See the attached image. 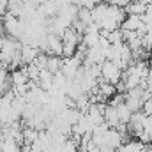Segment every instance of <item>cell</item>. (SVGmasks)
<instances>
[{"mask_svg":"<svg viewBox=\"0 0 152 152\" xmlns=\"http://www.w3.org/2000/svg\"><path fill=\"white\" fill-rule=\"evenodd\" d=\"M39 129H36V127H25L23 129V143H28V145H32L36 140H39Z\"/></svg>","mask_w":152,"mask_h":152,"instance_id":"7","label":"cell"},{"mask_svg":"<svg viewBox=\"0 0 152 152\" xmlns=\"http://www.w3.org/2000/svg\"><path fill=\"white\" fill-rule=\"evenodd\" d=\"M143 113L145 115H152V99H147L145 103H143Z\"/></svg>","mask_w":152,"mask_h":152,"instance_id":"11","label":"cell"},{"mask_svg":"<svg viewBox=\"0 0 152 152\" xmlns=\"http://www.w3.org/2000/svg\"><path fill=\"white\" fill-rule=\"evenodd\" d=\"M126 12L127 14H138V16H143L147 12V4L142 2V0H131V4L126 7Z\"/></svg>","mask_w":152,"mask_h":152,"instance_id":"5","label":"cell"},{"mask_svg":"<svg viewBox=\"0 0 152 152\" xmlns=\"http://www.w3.org/2000/svg\"><path fill=\"white\" fill-rule=\"evenodd\" d=\"M62 152H78V145H76L73 140H67L66 143H64V149Z\"/></svg>","mask_w":152,"mask_h":152,"instance_id":"10","label":"cell"},{"mask_svg":"<svg viewBox=\"0 0 152 152\" xmlns=\"http://www.w3.org/2000/svg\"><path fill=\"white\" fill-rule=\"evenodd\" d=\"M53 73L50 69H41V75H39V85L44 88V90H50L53 87Z\"/></svg>","mask_w":152,"mask_h":152,"instance_id":"6","label":"cell"},{"mask_svg":"<svg viewBox=\"0 0 152 152\" xmlns=\"http://www.w3.org/2000/svg\"><path fill=\"white\" fill-rule=\"evenodd\" d=\"M122 69L112 62V60H104L103 64H101V78L104 80V81H108V83H113L117 85L120 80H122Z\"/></svg>","mask_w":152,"mask_h":152,"instance_id":"1","label":"cell"},{"mask_svg":"<svg viewBox=\"0 0 152 152\" xmlns=\"http://www.w3.org/2000/svg\"><path fill=\"white\" fill-rule=\"evenodd\" d=\"M104 120L108 122L110 127H115V129L122 124V122H120V117H118V110H117V106H112V104L106 106V110H104Z\"/></svg>","mask_w":152,"mask_h":152,"instance_id":"4","label":"cell"},{"mask_svg":"<svg viewBox=\"0 0 152 152\" xmlns=\"http://www.w3.org/2000/svg\"><path fill=\"white\" fill-rule=\"evenodd\" d=\"M78 152H87V151H78Z\"/></svg>","mask_w":152,"mask_h":152,"instance_id":"13","label":"cell"},{"mask_svg":"<svg viewBox=\"0 0 152 152\" xmlns=\"http://www.w3.org/2000/svg\"><path fill=\"white\" fill-rule=\"evenodd\" d=\"M48 57H50L48 53H44V51H41V53L37 55V58L34 60V64L37 66L39 69H46V67H48Z\"/></svg>","mask_w":152,"mask_h":152,"instance_id":"9","label":"cell"},{"mask_svg":"<svg viewBox=\"0 0 152 152\" xmlns=\"http://www.w3.org/2000/svg\"><path fill=\"white\" fill-rule=\"evenodd\" d=\"M145 147V143H142L140 140H134V142H127L124 145H120V149L117 152H142Z\"/></svg>","mask_w":152,"mask_h":152,"instance_id":"8","label":"cell"},{"mask_svg":"<svg viewBox=\"0 0 152 152\" xmlns=\"http://www.w3.org/2000/svg\"><path fill=\"white\" fill-rule=\"evenodd\" d=\"M143 23V16L138 14H127V18L120 23L122 30H138V27Z\"/></svg>","mask_w":152,"mask_h":152,"instance_id":"3","label":"cell"},{"mask_svg":"<svg viewBox=\"0 0 152 152\" xmlns=\"http://www.w3.org/2000/svg\"><path fill=\"white\" fill-rule=\"evenodd\" d=\"M39 53H41V51H39V48L36 44H23V46H21V51H20L23 64H32V62L37 58Z\"/></svg>","mask_w":152,"mask_h":152,"instance_id":"2","label":"cell"},{"mask_svg":"<svg viewBox=\"0 0 152 152\" xmlns=\"http://www.w3.org/2000/svg\"><path fill=\"white\" fill-rule=\"evenodd\" d=\"M5 7H7V5H4V4H2V2H0V16H2V14H4V12H5Z\"/></svg>","mask_w":152,"mask_h":152,"instance_id":"12","label":"cell"}]
</instances>
